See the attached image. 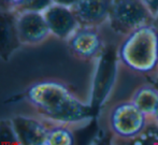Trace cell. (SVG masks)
Here are the masks:
<instances>
[{"mask_svg":"<svg viewBox=\"0 0 158 145\" xmlns=\"http://www.w3.org/2000/svg\"><path fill=\"white\" fill-rule=\"evenodd\" d=\"M19 144L44 145L50 120L39 115H15L11 117Z\"/></svg>","mask_w":158,"mask_h":145,"instance_id":"ba28073f","label":"cell"},{"mask_svg":"<svg viewBox=\"0 0 158 145\" xmlns=\"http://www.w3.org/2000/svg\"><path fill=\"white\" fill-rule=\"evenodd\" d=\"M129 99L141 111L151 117L158 102V83L151 80H144L129 96Z\"/></svg>","mask_w":158,"mask_h":145,"instance_id":"8fae6325","label":"cell"},{"mask_svg":"<svg viewBox=\"0 0 158 145\" xmlns=\"http://www.w3.org/2000/svg\"><path fill=\"white\" fill-rule=\"evenodd\" d=\"M154 16L142 0H113L106 26L118 38L145 24L153 23Z\"/></svg>","mask_w":158,"mask_h":145,"instance_id":"5b68a950","label":"cell"},{"mask_svg":"<svg viewBox=\"0 0 158 145\" xmlns=\"http://www.w3.org/2000/svg\"><path fill=\"white\" fill-rule=\"evenodd\" d=\"M37 115L54 122L84 127L92 119V106L66 82L42 79L30 83L22 93Z\"/></svg>","mask_w":158,"mask_h":145,"instance_id":"6da1fadb","label":"cell"},{"mask_svg":"<svg viewBox=\"0 0 158 145\" xmlns=\"http://www.w3.org/2000/svg\"><path fill=\"white\" fill-rule=\"evenodd\" d=\"M152 119L129 98L108 106L106 125L114 143H135L148 129Z\"/></svg>","mask_w":158,"mask_h":145,"instance_id":"3957f363","label":"cell"},{"mask_svg":"<svg viewBox=\"0 0 158 145\" xmlns=\"http://www.w3.org/2000/svg\"><path fill=\"white\" fill-rule=\"evenodd\" d=\"M77 127L63 122H51L44 145H72L75 143Z\"/></svg>","mask_w":158,"mask_h":145,"instance_id":"7c38bea8","label":"cell"},{"mask_svg":"<svg viewBox=\"0 0 158 145\" xmlns=\"http://www.w3.org/2000/svg\"><path fill=\"white\" fill-rule=\"evenodd\" d=\"M42 12L52 37L60 41H66L71 33L81 25L70 6L51 3Z\"/></svg>","mask_w":158,"mask_h":145,"instance_id":"52a82bcc","label":"cell"},{"mask_svg":"<svg viewBox=\"0 0 158 145\" xmlns=\"http://www.w3.org/2000/svg\"><path fill=\"white\" fill-rule=\"evenodd\" d=\"M103 28L104 26L80 25L64 41L69 55L85 64L98 61L108 46Z\"/></svg>","mask_w":158,"mask_h":145,"instance_id":"277c9868","label":"cell"},{"mask_svg":"<svg viewBox=\"0 0 158 145\" xmlns=\"http://www.w3.org/2000/svg\"><path fill=\"white\" fill-rule=\"evenodd\" d=\"M135 143H141V144L158 143V124H156V122H154L152 120V122L148 127V129L144 131V133L139 138V140Z\"/></svg>","mask_w":158,"mask_h":145,"instance_id":"9a60e30c","label":"cell"},{"mask_svg":"<svg viewBox=\"0 0 158 145\" xmlns=\"http://www.w3.org/2000/svg\"><path fill=\"white\" fill-rule=\"evenodd\" d=\"M17 31L22 45L26 48L42 45L53 38L42 11L17 13Z\"/></svg>","mask_w":158,"mask_h":145,"instance_id":"8992f818","label":"cell"},{"mask_svg":"<svg viewBox=\"0 0 158 145\" xmlns=\"http://www.w3.org/2000/svg\"><path fill=\"white\" fill-rule=\"evenodd\" d=\"M52 3H58V4H64V6H72L77 0H51Z\"/></svg>","mask_w":158,"mask_h":145,"instance_id":"e0dca14e","label":"cell"},{"mask_svg":"<svg viewBox=\"0 0 158 145\" xmlns=\"http://www.w3.org/2000/svg\"><path fill=\"white\" fill-rule=\"evenodd\" d=\"M51 0H0V8L21 13L25 11H43Z\"/></svg>","mask_w":158,"mask_h":145,"instance_id":"4fadbf2b","label":"cell"},{"mask_svg":"<svg viewBox=\"0 0 158 145\" xmlns=\"http://www.w3.org/2000/svg\"><path fill=\"white\" fill-rule=\"evenodd\" d=\"M154 24H155V26L157 27V29H158V14L155 16V19H154Z\"/></svg>","mask_w":158,"mask_h":145,"instance_id":"d6986e66","label":"cell"},{"mask_svg":"<svg viewBox=\"0 0 158 145\" xmlns=\"http://www.w3.org/2000/svg\"><path fill=\"white\" fill-rule=\"evenodd\" d=\"M142 1L155 19V16L158 14V0H142Z\"/></svg>","mask_w":158,"mask_h":145,"instance_id":"2e32d148","label":"cell"},{"mask_svg":"<svg viewBox=\"0 0 158 145\" xmlns=\"http://www.w3.org/2000/svg\"><path fill=\"white\" fill-rule=\"evenodd\" d=\"M113 0H77L72 6L81 25H106L110 16Z\"/></svg>","mask_w":158,"mask_h":145,"instance_id":"30bf717a","label":"cell"},{"mask_svg":"<svg viewBox=\"0 0 158 145\" xmlns=\"http://www.w3.org/2000/svg\"><path fill=\"white\" fill-rule=\"evenodd\" d=\"M19 144L12 118L0 120V144Z\"/></svg>","mask_w":158,"mask_h":145,"instance_id":"5bb4252c","label":"cell"},{"mask_svg":"<svg viewBox=\"0 0 158 145\" xmlns=\"http://www.w3.org/2000/svg\"><path fill=\"white\" fill-rule=\"evenodd\" d=\"M22 46L17 31V13L0 8V61L8 62Z\"/></svg>","mask_w":158,"mask_h":145,"instance_id":"9c48e42d","label":"cell"},{"mask_svg":"<svg viewBox=\"0 0 158 145\" xmlns=\"http://www.w3.org/2000/svg\"><path fill=\"white\" fill-rule=\"evenodd\" d=\"M156 82H157V83H158V75H157V80H156Z\"/></svg>","mask_w":158,"mask_h":145,"instance_id":"ffe728a7","label":"cell"},{"mask_svg":"<svg viewBox=\"0 0 158 145\" xmlns=\"http://www.w3.org/2000/svg\"><path fill=\"white\" fill-rule=\"evenodd\" d=\"M151 119H152L154 122H156V124H158V102H157L156 106H155L154 111H153L152 115H151Z\"/></svg>","mask_w":158,"mask_h":145,"instance_id":"ac0fdd59","label":"cell"},{"mask_svg":"<svg viewBox=\"0 0 158 145\" xmlns=\"http://www.w3.org/2000/svg\"><path fill=\"white\" fill-rule=\"evenodd\" d=\"M116 60L128 72L156 82L158 75V29L145 24L123 35L116 44Z\"/></svg>","mask_w":158,"mask_h":145,"instance_id":"7a4b0ae2","label":"cell"}]
</instances>
